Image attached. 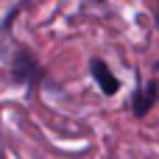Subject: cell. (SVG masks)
I'll use <instances>...</instances> for the list:
<instances>
[{
	"instance_id": "3957f363",
	"label": "cell",
	"mask_w": 159,
	"mask_h": 159,
	"mask_svg": "<svg viewBox=\"0 0 159 159\" xmlns=\"http://www.w3.org/2000/svg\"><path fill=\"white\" fill-rule=\"evenodd\" d=\"M157 101V81H148V87L134 98V115H148Z\"/></svg>"
},
{
	"instance_id": "6da1fadb",
	"label": "cell",
	"mask_w": 159,
	"mask_h": 159,
	"mask_svg": "<svg viewBox=\"0 0 159 159\" xmlns=\"http://www.w3.org/2000/svg\"><path fill=\"white\" fill-rule=\"evenodd\" d=\"M14 78H17V81H25V84H34V81L42 78V70H39V64L34 61L31 53L20 50V53L14 56Z\"/></svg>"
},
{
	"instance_id": "7a4b0ae2",
	"label": "cell",
	"mask_w": 159,
	"mask_h": 159,
	"mask_svg": "<svg viewBox=\"0 0 159 159\" xmlns=\"http://www.w3.org/2000/svg\"><path fill=\"white\" fill-rule=\"evenodd\" d=\"M89 70H92V78L98 81L101 92H106V95H115V92H117V87H120V84H117V78L109 73V67H106L101 59H95V61L89 64Z\"/></svg>"
}]
</instances>
